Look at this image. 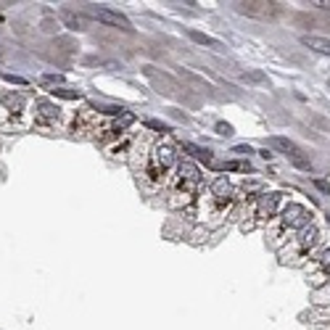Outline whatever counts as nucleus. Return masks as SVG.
<instances>
[{
    "label": "nucleus",
    "instance_id": "f257e3e1",
    "mask_svg": "<svg viewBox=\"0 0 330 330\" xmlns=\"http://www.w3.org/2000/svg\"><path fill=\"white\" fill-rule=\"evenodd\" d=\"M175 161H177V146L172 143V137L159 140V143L151 148V153H148V167H146L148 180L156 182V185L164 182L167 175H169V169L175 167Z\"/></svg>",
    "mask_w": 330,
    "mask_h": 330
},
{
    "label": "nucleus",
    "instance_id": "f03ea898",
    "mask_svg": "<svg viewBox=\"0 0 330 330\" xmlns=\"http://www.w3.org/2000/svg\"><path fill=\"white\" fill-rule=\"evenodd\" d=\"M198 185H201L198 167L193 161H182L177 167V182H175V191H172V206H187L193 201Z\"/></svg>",
    "mask_w": 330,
    "mask_h": 330
},
{
    "label": "nucleus",
    "instance_id": "7ed1b4c3",
    "mask_svg": "<svg viewBox=\"0 0 330 330\" xmlns=\"http://www.w3.org/2000/svg\"><path fill=\"white\" fill-rule=\"evenodd\" d=\"M90 13H92V16H96L101 24H106V27H116V29H122V32H132L130 19L124 16V13H119V11H111V8L96 6V8H90Z\"/></svg>",
    "mask_w": 330,
    "mask_h": 330
},
{
    "label": "nucleus",
    "instance_id": "20e7f679",
    "mask_svg": "<svg viewBox=\"0 0 330 330\" xmlns=\"http://www.w3.org/2000/svg\"><path fill=\"white\" fill-rule=\"evenodd\" d=\"M312 222V211L301 203H288V209L282 211V227L288 230H301Z\"/></svg>",
    "mask_w": 330,
    "mask_h": 330
},
{
    "label": "nucleus",
    "instance_id": "39448f33",
    "mask_svg": "<svg viewBox=\"0 0 330 330\" xmlns=\"http://www.w3.org/2000/svg\"><path fill=\"white\" fill-rule=\"evenodd\" d=\"M270 143H272L275 148H280L282 153H286V156H288V159H291V161H293L298 169H312V164H309V159L304 156V151L298 148V146L293 143V140H288V137H272Z\"/></svg>",
    "mask_w": 330,
    "mask_h": 330
},
{
    "label": "nucleus",
    "instance_id": "423d86ee",
    "mask_svg": "<svg viewBox=\"0 0 330 330\" xmlns=\"http://www.w3.org/2000/svg\"><path fill=\"white\" fill-rule=\"evenodd\" d=\"M0 114L8 116L11 124L19 122V116L24 114V96L21 92H3V96H0Z\"/></svg>",
    "mask_w": 330,
    "mask_h": 330
},
{
    "label": "nucleus",
    "instance_id": "0eeeda50",
    "mask_svg": "<svg viewBox=\"0 0 330 330\" xmlns=\"http://www.w3.org/2000/svg\"><path fill=\"white\" fill-rule=\"evenodd\" d=\"M61 119V108L51 101H37L35 103V124L37 127H53Z\"/></svg>",
    "mask_w": 330,
    "mask_h": 330
},
{
    "label": "nucleus",
    "instance_id": "6e6552de",
    "mask_svg": "<svg viewBox=\"0 0 330 330\" xmlns=\"http://www.w3.org/2000/svg\"><path fill=\"white\" fill-rule=\"evenodd\" d=\"M209 198H211V203L222 211L227 203L232 201V187H230V182H227V177H217L214 182H211V191H209Z\"/></svg>",
    "mask_w": 330,
    "mask_h": 330
},
{
    "label": "nucleus",
    "instance_id": "1a4fd4ad",
    "mask_svg": "<svg viewBox=\"0 0 330 330\" xmlns=\"http://www.w3.org/2000/svg\"><path fill=\"white\" fill-rule=\"evenodd\" d=\"M280 201V193H267L256 201V209H254V217L259 219V222H264V219H270L275 214V206Z\"/></svg>",
    "mask_w": 330,
    "mask_h": 330
},
{
    "label": "nucleus",
    "instance_id": "9d476101",
    "mask_svg": "<svg viewBox=\"0 0 330 330\" xmlns=\"http://www.w3.org/2000/svg\"><path fill=\"white\" fill-rule=\"evenodd\" d=\"M238 11L248 13V16H272L277 8H275V3H241Z\"/></svg>",
    "mask_w": 330,
    "mask_h": 330
},
{
    "label": "nucleus",
    "instance_id": "9b49d317",
    "mask_svg": "<svg viewBox=\"0 0 330 330\" xmlns=\"http://www.w3.org/2000/svg\"><path fill=\"white\" fill-rule=\"evenodd\" d=\"M301 42L307 45L309 51L314 53H322V56H330V40L327 37H317V35H304Z\"/></svg>",
    "mask_w": 330,
    "mask_h": 330
},
{
    "label": "nucleus",
    "instance_id": "f8f14e48",
    "mask_svg": "<svg viewBox=\"0 0 330 330\" xmlns=\"http://www.w3.org/2000/svg\"><path fill=\"white\" fill-rule=\"evenodd\" d=\"M317 238H320L317 227H309V230H304V232H301V238H298V243H296L298 254H307V251H309L314 243H317Z\"/></svg>",
    "mask_w": 330,
    "mask_h": 330
},
{
    "label": "nucleus",
    "instance_id": "ddd939ff",
    "mask_svg": "<svg viewBox=\"0 0 330 330\" xmlns=\"http://www.w3.org/2000/svg\"><path fill=\"white\" fill-rule=\"evenodd\" d=\"M180 80H185L187 85H193L196 90H201V92H209L211 90V85L203 80V77H196L193 72H185V69H180Z\"/></svg>",
    "mask_w": 330,
    "mask_h": 330
},
{
    "label": "nucleus",
    "instance_id": "4468645a",
    "mask_svg": "<svg viewBox=\"0 0 330 330\" xmlns=\"http://www.w3.org/2000/svg\"><path fill=\"white\" fill-rule=\"evenodd\" d=\"M191 40L198 42V45H203V48H211V51H222V48H225V45L219 42V40H214V37H209V35H203V32H196V29L191 32Z\"/></svg>",
    "mask_w": 330,
    "mask_h": 330
},
{
    "label": "nucleus",
    "instance_id": "2eb2a0df",
    "mask_svg": "<svg viewBox=\"0 0 330 330\" xmlns=\"http://www.w3.org/2000/svg\"><path fill=\"white\" fill-rule=\"evenodd\" d=\"M61 19H64V24H66L69 29H85V19L77 16L74 11H64V13H61Z\"/></svg>",
    "mask_w": 330,
    "mask_h": 330
},
{
    "label": "nucleus",
    "instance_id": "dca6fc26",
    "mask_svg": "<svg viewBox=\"0 0 330 330\" xmlns=\"http://www.w3.org/2000/svg\"><path fill=\"white\" fill-rule=\"evenodd\" d=\"M185 151H191V153L196 156V159H201L203 164H211V153H209L206 148H198V146H193V143H187V146H185Z\"/></svg>",
    "mask_w": 330,
    "mask_h": 330
},
{
    "label": "nucleus",
    "instance_id": "f3484780",
    "mask_svg": "<svg viewBox=\"0 0 330 330\" xmlns=\"http://www.w3.org/2000/svg\"><path fill=\"white\" fill-rule=\"evenodd\" d=\"M222 169L225 172H251V164L248 161H225Z\"/></svg>",
    "mask_w": 330,
    "mask_h": 330
},
{
    "label": "nucleus",
    "instance_id": "a211bd4d",
    "mask_svg": "<svg viewBox=\"0 0 330 330\" xmlns=\"http://www.w3.org/2000/svg\"><path fill=\"white\" fill-rule=\"evenodd\" d=\"M40 85H45V87H48V85H64V77H61V74H42L40 77Z\"/></svg>",
    "mask_w": 330,
    "mask_h": 330
},
{
    "label": "nucleus",
    "instance_id": "6ab92c4d",
    "mask_svg": "<svg viewBox=\"0 0 330 330\" xmlns=\"http://www.w3.org/2000/svg\"><path fill=\"white\" fill-rule=\"evenodd\" d=\"M243 80H248V82H267V77L262 72H246Z\"/></svg>",
    "mask_w": 330,
    "mask_h": 330
},
{
    "label": "nucleus",
    "instance_id": "aec40b11",
    "mask_svg": "<svg viewBox=\"0 0 330 330\" xmlns=\"http://www.w3.org/2000/svg\"><path fill=\"white\" fill-rule=\"evenodd\" d=\"M58 98H80V90H66V87H61V90H53Z\"/></svg>",
    "mask_w": 330,
    "mask_h": 330
},
{
    "label": "nucleus",
    "instance_id": "412c9836",
    "mask_svg": "<svg viewBox=\"0 0 330 330\" xmlns=\"http://www.w3.org/2000/svg\"><path fill=\"white\" fill-rule=\"evenodd\" d=\"M320 267H322V270H325V272H330V248H327V251H325V254L320 256Z\"/></svg>",
    "mask_w": 330,
    "mask_h": 330
},
{
    "label": "nucleus",
    "instance_id": "4be33fe9",
    "mask_svg": "<svg viewBox=\"0 0 330 330\" xmlns=\"http://www.w3.org/2000/svg\"><path fill=\"white\" fill-rule=\"evenodd\" d=\"M217 132L219 135H232V127L230 124H217Z\"/></svg>",
    "mask_w": 330,
    "mask_h": 330
},
{
    "label": "nucleus",
    "instance_id": "5701e85b",
    "mask_svg": "<svg viewBox=\"0 0 330 330\" xmlns=\"http://www.w3.org/2000/svg\"><path fill=\"white\" fill-rule=\"evenodd\" d=\"M317 187H320L322 193H327V191H330V182H325V180H317Z\"/></svg>",
    "mask_w": 330,
    "mask_h": 330
},
{
    "label": "nucleus",
    "instance_id": "b1692460",
    "mask_svg": "<svg viewBox=\"0 0 330 330\" xmlns=\"http://www.w3.org/2000/svg\"><path fill=\"white\" fill-rule=\"evenodd\" d=\"M314 6H317V8H325V11H330V3H325V0H317Z\"/></svg>",
    "mask_w": 330,
    "mask_h": 330
},
{
    "label": "nucleus",
    "instance_id": "393cba45",
    "mask_svg": "<svg viewBox=\"0 0 330 330\" xmlns=\"http://www.w3.org/2000/svg\"><path fill=\"white\" fill-rule=\"evenodd\" d=\"M235 153H251V148L248 146H238V148H235Z\"/></svg>",
    "mask_w": 330,
    "mask_h": 330
}]
</instances>
